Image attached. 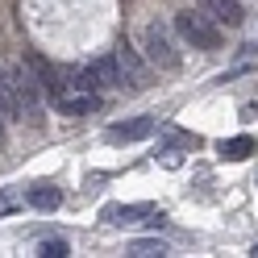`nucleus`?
I'll list each match as a JSON object with an SVG mask.
<instances>
[{
  "label": "nucleus",
  "mask_w": 258,
  "mask_h": 258,
  "mask_svg": "<svg viewBox=\"0 0 258 258\" xmlns=\"http://www.w3.org/2000/svg\"><path fill=\"white\" fill-rule=\"evenodd\" d=\"M254 150H258V142H254V138H246V134H241V138H225L221 146H217V154L225 158V163H246Z\"/></svg>",
  "instance_id": "nucleus-11"
},
{
  "label": "nucleus",
  "mask_w": 258,
  "mask_h": 258,
  "mask_svg": "<svg viewBox=\"0 0 258 258\" xmlns=\"http://www.w3.org/2000/svg\"><path fill=\"white\" fill-rule=\"evenodd\" d=\"M104 217H108V225H138V221L163 225V213H154V208H146V204H108Z\"/></svg>",
  "instance_id": "nucleus-6"
},
{
  "label": "nucleus",
  "mask_w": 258,
  "mask_h": 258,
  "mask_svg": "<svg viewBox=\"0 0 258 258\" xmlns=\"http://www.w3.org/2000/svg\"><path fill=\"white\" fill-rule=\"evenodd\" d=\"M250 254H254V258H258V241H254V250H250Z\"/></svg>",
  "instance_id": "nucleus-19"
},
{
  "label": "nucleus",
  "mask_w": 258,
  "mask_h": 258,
  "mask_svg": "<svg viewBox=\"0 0 258 258\" xmlns=\"http://www.w3.org/2000/svg\"><path fill=\"white\" fill-rule=\"evenodd\" d=\"M196 5H200L217 25H225V29H237L241 21H246V9H241L237 0H196Z\"/></svg>",
  "instance_id": "nucleus-7"
},
{
  "label": "nucleus",
  "mask_w": 258,
  "mask_h": 258,
  "mask_svg": "<svg viewBox=\"0 0 258 258\" xmlns=\"http://www.w3.org/2000/svg\"><path fill=\"white\" fill-rule=\"evenodd\" d=\"M9 146V129H5V112H0V150Z\"/></svg>",
  "instance_id": "nucleus-18"
},
{
  "label": "nucleus",
  "mask_w": 258,
  "mask_h": 258,
  "mask_svg": "<svg viewBox=\"0 0 258 258\" xmlns=\"http://www.w3.org/2000/svg\"><path fill=\"white\" fill-rule=\"evenodd\" d=\"M38 254H42V258H67V254H71V246H67L62 237H46L42 246H38Z\"/></svg>",
  "instance_id": "nucleus-16"
},
{
  "label": "nucleus",
  "mask_w": 258,
  "mask_h": 258,
  "mask_svg": "<svg viewBox=\"0 0 258 258\" xmlns=\"http://www.w3.org/2000/svg\"><path fill=\"white\" fill-rule=\"evenodd\" d=\"M25 62H29V71L38 75V88H42V92H46V96H50V100L58 104L62 96H67V75H62L50 58H42L38 50H25Z\"/></svg>",
  "instance_id": "nucleus-3"
},
{
  "label": "nucleus",
  "mask_w": 258,
  "mask_h": 258,
  "mask_svg": "<svg viewBox=\"0 0 258 258\" xmlns=\"http://www.w3.org/2000/svg\"><path fill=\"white\" fill-rule=\"evenodd\" d=\"M92 108H100V92H67L58 100V112H67V117H84Z\"/></svg>",
  "instance_id": "nucleus-10"
},
{
  "label": "nucleus",
  "mask_w": 258,
  "mask_h": 258,
  "mask_svg": "<svg viewBox=\"0 0 258 258\" xmlns=\"http://www.w3.org/2000/svg\"><path fill=\"white\" fill-rule=\"evenodd\" d=\"M150 134H154V117H134V121L108 125V142H142Z\"/></svg>",
  "instance_id": "nucleus-9"
},
{
  "label": "nucleus",
  "mask_w": 258,
  "mask_h": 258,
  "mask_svg": "<svg viewBox=\"0 0 258 258\" xmlns=\"http://www.w3.org/2000/svg\"><path fill=\"white\" fill-rule=\"evenodd\" d=\"M175 29H179V38L191 42L196 50H221V29L204 9H183L179 17H175Z\"/></svg>",
  "instance_id": "nucleus-2"
},
{
  "label": "nucleus",
  "mask_w": 258,
  "mask_h": 258,
  "mask_svg": "<svg viewBox=\"0 0 258 258\" xmlns=\"http://www.w3.org/2000/svg\"><path fill=\"white\" fill-rule=\"evenodd\" d=\"M125 254H129V258H163L167 246H163V241H154V237H142V241H129Z\"/></svg>",
  "instance_id": "nucleus-15"
},
{
  "label": "nucleus",
  "mask_w": 258,
  "mask_h": 258,
  "mask_svg": "<svg viewBox=\"0 0 258 258\" xmlns=\"http://www.w3.org/2000/svg\"><path fill=\"white\" fill-rule=\"evenodd\" d=\"M0 112H5V121H25V108H21V96H17L9 67H0Z\"/></svg>",
  "instance_id": "nucleus-8"
},
{
  "label": "nucleus",
  "mask_w": 258,
  "mask_h": 258,
  "mask_svg": "<svg viewBox=\"0 0 258 258\" xmlns=\"http://www.w3.org/2000/svg\"><path fill=\"white\" fill-rule=\"evenodd\" d=\"M112 54H117V62H121V75H125V84L134 88V92L150 88V58H142V54H138L129 42H121Z\"/></svg>",
  "instance_id": "nucleus-5"
},
{
  "label": "nucleus",
  "mask_w": 258,
  "mask_h": 258,
  "mask_svg": "<svg viewBox=\"0 0 258 258\" xmlns=\"http://www.w3.org/2000/svg\"><path fill=\"white\" fill-rule=\"evenodd\" d=\"M92 67H96V75H100V88H108V92H112V88H125V75H121L117 54H100Z\"/></svg>",
  "instance_id": "nucleus-13"
},
{
  "label": "nucleus",
  "mask_w": 258,
  "mask_h": 258,
  "mask_svg": "<svg viewBox=\"0 0 258 258\" xmlns=\"http://www.w3.org/2000/svg\"><path fill=\"white\" fill-rule=\"evenodd\" d=\"M17 204H25V191H17V187H5V191H0V217H9Z\"/></svg>",
  "instance_id": "nucleus-17"
},
{
  "label": "nucleus",
  "mask_w": 258,
  "mask_h": 258,
  "mask_svg": "<svg viewBox=\"0 0 258 258\" xmlns=\"http://www.w3.org/2000/svg\"><path fill=\"white\" fill-rule=\"evenodd\" d=\"M9 71H13V84H17L25 117L34 121V125H42V88H38V75L29 71V62H25V67H9Z\"/></svg>",
  "instance_id": "nucleus-4"
},
{
  "label": "nucleus",
  "mask_w": 258,
  "mask_h": 258,
  "mask_svg": "<svg viewBox=\"0 0 258 258\" xmlns=\"http://www.w3.org/2000/svg\"><path fill=\"white\" fill-rule=\"evenodd\" d=\"M67 92H100V75H96L92 62H84L67 75Z\"/></svg>",
  "instance_id": "nucleus-14"
},
{
  "label": "nucleus",
  "mask_w": 258,
  "mask_h": 258,
  "mask_svg": "<svg viewBox=\"0 0 258 258\" xmlns=\"http://www.w3.org/2000/svg\"><path fill=\"white\" fill-rule=\"evenodd\" d=\"M25 204H34L38 213H50V208L62 204V187H58V183H38V187H29Z\"/></svg>",
  "instance_id": "nucleus-12"
},
{
  "label": "nucleus",
  "mask_w": 258,
  "mask_h": 258,
  "mask_svg": "<svg viewBox=\"0 0 258 258\" xmlns=\"http://www.w3.org/2000/svg\"><path fill=\"white\" fill-rule=\"evenodd\" d=\"M142 50H146L150 67H158V71H179V67H183V54L175 50L171 29H167L163 21H150L146 29H142Z\"/></svg>",
  "instance_id": "nucleus-1"
}]
</instances>
